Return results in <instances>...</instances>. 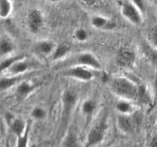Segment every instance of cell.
Segmentation results:
<instances>
[{"instance_id":"1","label":"cell","mask_w":157,"mask_h":147,"mask_svg":"<svg viewBox=\"0 0 157 147\" xmlns=\"http://www.w3.org/2000/svg\"><path fill=\"white\" fill-rule=\"evenodd\" d=\"M112 93L120 99L138 100L139 84L127 77L119 76L113 77L110 83Z\"/></svg>"},{"instance_id":"2","label":"cell","mask_w":157,"mask_h":147,"mask_svg":"<svg viewBox=\"0 0 157 147\" xmlns=\"http://www.w3.org/2000/svg\"><path fill=\"white\" fill-rule=\"evenodd\" d=\"M84 66L90 67L93 70H100L101 68V64L99 59L94 54L90 52H81L70 57L67 60H62L59 61L58 67L60 69L66 68L71 66Z\"/></svg>"},{"instance_id":"3","label":"cell","mask_w":157,"mask_h":147,"mask_svg":"<svg viewBox=\"0 0 157 147\" xmlns=\"http://www.w3.org/2000/svg\"><path fill=\"white\" fill-rule=\"evenodd\" d=\"M61 74L67 77L81 81H90L94 78V74L91 68L84 66L75 65L62 69Z\"/></svg>"},{"instance_id":"4","label":"cell","mask_w":157,"mask_h":147,"mask_svg":"<svg viewBox=\"0 0 157 147\" xmlns=\"http://www.w3.org/2000/svg\"><path fill=\"white\" fill-rule=\"evenodd\" d=\"M122 16L133 25H140L143 22V12L130 0L123 2L121 4Z\"/></svg>"},{"instance_id":"5","label":"cell","mask_w":157,"mask_h":147,"mask_svg":"<svg viewBox=\"0 0 157 147\" xmlns=\"http://www.w3.org/2000/svg\"><path fill=\"white\" fill-rule=\"evenodd\" d=\"M107 130V124L105 119L100 120L89 131L87 136V145H97L103 142Z\"/></svg>"},{"instance_id":"6","label":"cell","mask_w":157,"mask_h":147,"mask_svg":"<svg viewBox=\"0 0 157 147\" xmlns=\"http://www.w3.org/2000/svg\"><path fill=\"white\" fill-rule=\"evenodd\" d=\"M135 113L133 114H118L117 124L121 132L126 134H130L134 132L135 129L140 123V119L135 117Z\"/></svg>"},{"instance_id":"7","label":"cell","mask_w":157,"mask_h":147,"mask_svg":"<svg viewBox=\"0 0 157 147\" xmlns=\"http://www.w3.org/2000/svg\"><path fill=\"white\" fill-rule=\"evenodd\" d=\"M27 25L29 31L33 34H37L41 31L44 23V15L39 9H30L27 14Z\"/></svg>"},{"instance_id":"8","label":"cell","mask_w":157,"mask_h":147,"mask_svg":"<svg viewBox=\"0 0 157 147\" xmlns=\"http://www.w3.org/2000/svg\"><path fill=\"white\" fill-rule=\"evenodd\" d=\"M136 61V54L129 47H122L117 51L116 62L120 67L124 68L132 67Z\"/></svg>"},{"instance_id":"9","label":"cell","mask_w":157,"mask_h":147,"mask_svg":"<svg viewBox=\"0 0 157 147\" xmlns=\"http://www.w3.org/2000/svg\"><path fill=\"white\" fill-rule=\"evenodd\" d=\"M57 44L52 40H40L36 41L33 46V51L35 55L41 58H50L53 54Z\"/></svg>"},{"instance_id":"10","label":"cell","mask_w":157,"mask_h":147,"mask_svg":"<svg viewBox=\"0 0 157 147\" xmlns=\"http://www.w3.org/2000/svg\"><path fill=\"white\" fill-rule=\"evenodd\" d=\"M38 84L31 81H21L16 86L15 94L16 97L19 100H23L29 97V95L32 94L36 88Z\"/></svg>"},{"instance_id":"11","label":"cell","mask_w":157,"mask_h":147,"mask_svg":"<svg viewBox=\"0 0 157 147\" xmlns=\"http://www.w3.org/2000/svg\"><path fill=\"white\" fill-rule=\"evenodd\" d=\"M90 24L94 28L103 31H112L117 27V23L114 21L101 15L92 16L90 18Z\"/></svg>"},{"instance_id":"12","label":"cell","mask_w":157,"mask_h":147,"mask_svg":"<svg viewBox=\"0 0 157 147\" xmlns=\"http://www.w3.org/2000/svg\"><path fill=\"white\" fill-rule=\"evenodd\" d=\"M32 67H33L32 63L28 61L26 57H25L12 64L6 72L9 73V75H15V76L23 75L27 73L30 69H32Z\"/></svg>"},{"instance_id":"13","label":"cell","mask_w":157,"mask_h":147,"mask_svg":"<svg viewBox=\"0 0 157 147\" xmlns=\"http://www.w3.org/2000/svg\"><path fill=\"white\" fill-rule=\"evenodd\" d=\"M77 93L72 90H67L64 92L62 96L63 110L64 116L67 117L71 112L77 102Z\"/></svg>"},{"instance_id":"14","label":"cell","mask_w":157,"mask_h":147,"mask_svg":"<svg viewBox=\"0 0 157 147\" xmlns=\"http://www.w3.org/2000/svg\"><path fill=\"white\" fill-rule=\"evenodd\" d=\"M71 51V46L67 42H61L57 44L53 54L50 57L52 61H61L64 60Z\"/></svg>"},{"instance_id":"15","label":"cell","mask_w":157,"mask_h":147,"mask_svg":"<svg viewBox=\"0 0 157 147\" xmlns=\"http://www.w3.org/2000/svg\"><path fill=\"white\" fill-rule=\"evenodd\" d=\"M133 101L126 99H119L115 104V109L121 114H133L136 112V107Z\"/></svg>"},{"instance_id":"16","label":"cell","mask_w":157,"mask_h":147,"mask_svg":"<svg viewBox=\"0 0 157 147\" xmlns=\"http://www.w3.org/2000/svg\"><path fill=\"white\" fill-rule=\"evenodd\" d=\"M15 50L13 41L6 35H2L0 40V54L2 58L11 55Z\"/></svg>"},{"instance_id":"17","label":"cell","mask_w":157,"mask_h":147,"mask_svg":"<svg viewBox=\"0 0 157 147\" xmlns=\"http://www.w3.org/2000/svg\"><path fill=\"white\" fill-rule=\"evenodd\" d=\"M29 123H26L21 118L15 117V119L12 121V123L9 126L12 130V133L16 137H18L25 133L28 126H29Z\"/></svg>"},{"instance_id":"18","label":"cell","mask_w":157,"mask_h":147,"mask_svg":"<svg viewBox=\"0 0 157 147\" xmlns=\"http://www.w3.org/2000/svg\"><path fill=\"white\" fill-rule=\"evenodd\" d=\"M21 79V75H8V76L2 77L0 80V89L1 91L7 90L11 87L18 85Z\"/></svg>"},{"instance_id":"19","label":"cell","mask_w":157,"mask_h":147,"mask_svg":"<svg viewBox=\"0 0 157 147\" xmlns=\"http://www.w3.org/2000/svg\"><path fill=\"white\" fill-rule=\"evenodd\" d=\"M144 52L145 56L147 57V60L153 64L154 67H157V48L153 47L151 44H149L148 42L147 44H144L143 46Z\"/></svg>"},{"instance_id":"20","label":"cell","mask_w":157,"mask_h":147,"mask_svg":"<svg viewBox=\"0 0 157 147\" xmlns=\"http://www.w3.org/2000/svg\"><path fill=\"white\" fill-rule=\"evenodd\" d=\"M25 55H9L7 57H5L1 61V72L4 73L9 70V67L15 64L17 61L21 59V58H25Z\"/></svg>"},{"instance_id":"21","label":"cell","mask_w":157,"mask_h":147,"mask_svg":"<svg viewBox=\"0 0 157 147\" xmlns=\"http://www.w3.org/2000/svg\"><path fill=\"white\" fill-rule=\"evenodd\" d=\"M97 110V103L93 99H87L81 106V111L87 117H90Z\"/></svg>"},{"instance_id":"22","label":"cell","mask_w":157,"mask_h":147,"mask_svg":"<svg viewBox=\"0 0 157 147\" xmlns=\"http://www.w3.org/2000/svg\"><path fill=\"white\" fill-rule=\"evenodd\" d=\"M13 5L11 0H0V17L6 19L12 14Z\"/></svg>"},{"instance_id":"23","label":"cell","mask_w":157,"mask_h":147,"mask_svg":"<svg viewBox=\"0 0 157 147\" xmlns=\"http://www.w3.org/2000/svg\"><path fill=\"white\" fill-rule=\"evenodd\" d=\"M138 100L144 104H150L151 101V97H150V93L149 92L148 89L147 88L144 84H139V92H138Z\"/></svg>"},{"instance_id":"24","label":"cell","mask_w":157,"mask_h":147,"mask_svg":"<svg viewBox=\"0 0 157 147\" xmlns=\"http://www.w3.org/2000/svg\"><path fill=\"white\" fill-rule=\"evenodd\" d=\"M74 37L78 42H85L89 38V33L87 29L78 28L74 32Z\"/></svg>"},{"instance_id":"25","label":"cell","mask_w":157,"mask_h":147,"mask_svg":"<svg viewBox=\"0 0 157 147\" xmlns=\"http://www.w3.org/2000/svg\"><path fill=\"white\" fill-rule=\"evenodd\" d=\"M30 130H31V126L30 123H29L27 129L25 131V133H23L21 136L17 137V143L16 145L18 147H25L29 145V133H30Z\"/></svg>"},{"instance_id":"26","label":"cell","mask_w":157,"mask_h":147,"mask_svg":"<svg viewBox=\"0 0 157 147\" xmlns=\"http://www.w3.org/2000/svg\"><path fill=\"white\" fill-rule=\"evenodd\" d=\"M31 116L33 119H37V120H41L47 116V112H46L45 109L43 107H35L32 110Z\"/></svg>"},{"instance_id":"27","label":"cell","mask_w":157,"mask_h":147,"mask_svg":"<svg viewBox=\"0 0 157 147\" xmlns=\"http://www.w3.org/2000/svg\"><path fill=\"white\" fill-rule=\"evenodd\" d=\"M147 39L149 44L157 48V25L153 26L149 30Z\"/></svg>"},{"instance_id":"28","label":"cell","mask_w":157,"mask_h":147,"mask_svg":"<svg viewBox=\"0 0 157 147\" xmlns=\"http://www.w3.org/2000/svg\"><path fill=\"white\" fill-rule=\"evenodd\" d=\"M78 137L76 134L74 133H71L67 135L64 139L62 145L64 146H76L78 145Z\"/></svg>"},{"instance_id":"29","label":"cell","mask_w":157,"mask_h":147,"mask_svg":"<svg viewBox=\"0 0 157 147\" xmlns=\"http://www.w3.org/2000/svg\"><path fill=\"white\" fill-rule=\"evenodd\" d=\"M83 5L86 6L87 7H96L99 6L104 0H80Z\"/></svg>"},{"instance_id":"30","label":"cell","mask_w":157,"mask_h":147,"mask_svg":"<svg viewBox=\"0 0 157 147\" xmlns=\"http://www.w3.org/2000/svg\"><path fill=\"white\" fill-rule=\"evenodd\" d=\"M130 1H131L133 4L136 5L143 13H144V12H145V9H146L144 0H130Z\"/></svg>"},{"instance_id":"31","label":"cell","mask_w":157,"mask_h":147,"mask_svg":"<svg viewBox=\"0 0 157 147\" xmlns=\"http://www.w3.org/2000/svg\"><path fill=\"white\" fill-rule=\"evenodd\" d=\"M150 146H155L157 147V136H153L152 139L150 140Z\"/></svg>"},{"instance_id":"32","label":"cell","mask_w":157,"mask_h":147,"mask_svg":"<svg viewBox=\"0 0 157 147\" xmlns=\"http://www.w3.org/2000/svg\"><path fill=\"white\" fill-rule=\"evenodd\" d=\"M153 88H154V90L157 93V77L154 79V81H153Z\"/></svg>"},{"instance_id":"33","label":"cell","mask_w":157,"mask_h":147,"mask_svg":"<svg viewBox=\"0 0 157 147\" xmlns=\"http://www.w3.org/2000/svg\"><path fill=\"white\" fill-rule=\"evenodd\" d=\"M50 2H60L61 0H49Z\"/></svg>"}]
</instances>
